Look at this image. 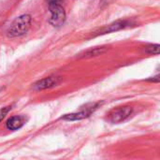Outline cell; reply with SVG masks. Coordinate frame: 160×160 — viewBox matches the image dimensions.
I'll return each instance as SVG.
<instances>
[{"label":"cell","mask_w":160,"mask_h":160,"mask_svg":"<svg viewBox=\"0 0 160 160\" xmlns=\"http://www.w3.org/2000/svg\"><path fill=\"white\" fill-rule=\"evenodd\" d=\"M31 25V16L24 14L16 18L8 29V36L10 38L20 37L24 35L30 28Z\"/></svg>","instance_id":"6da1fadb"},{"label":"cell","mask_w":160,"mask_h":160,"mask_svg":"<svg viewBox=\"0 0 160 160\" xmlns=\"http://www.w3.org/2000/svg\"><path fill=\"white\" fill-rule=\"evenodd\" d=\"M51 11L50 23L55 27L61 26L66 20V12L61 6V4H52L49 5Z\"/></svg>","instance_id":"7a4b0ae2"},{"label":"cell","mask_w":160,"mask_h":160,"mask_svg":"<svg viewBox=\"0 0 160 160\" xmlns=\"http://www.w3.org/2000/svg\"><path fill=\"white\" fill-rule=\"evenodd\" d=\"M132 112V108L129 106L120 107L112 110L109 114V120L113 124H118L124 122Z\"/></svg>","instance_id":"3957f363"},{"label":"cell","mask_w":160,"mask_h":160,"mask_svg":"<svg viewBox=\"0 0 160 160\" xmlns=\"http://www.w3.org/2000/svg\"><path fill=\"white\" fill-rule=\"evenodd\" d=\"M97 105L93 104L91 105V107L86 108L83 111H81L79 112H73V113H69V114H66L65 116L62 117V119L64 120H68V121H76V120H81V119H84L88 116H90V114L94 112V110L96 109Z\"/></svg>","instance_id":"277c9868"},{"label":"cell","mask_w":160,"mask_h":160,"mask_svg":"<svg viewBox=\"0 0 160 160\" xmlns=\"http://www.w3.org/2000/svg\"><path fill=\"white\" fill-rule=\"evenodd\" d=\"M60 82V79L58 77H47L40 81H38L37 83L34 84V88L36 90H44L47 88H51L52 86H55Z\"/></svg>","instance_id":"5b68a950"},{"label":"cell","mask_w":160,"mask_h":160,"mask_svg":"<svg viewBox=\"0 0 160 160\" xmlns=\"http://www.w3.org/2000/svg\"><path fill=\"white\" fill-rule=\"evenodd\" d=\"M24 124V119L22 116H12L7 121V128L9 130H17Z\"/></svg>","instance_id":"8992f818"},{"label":"cell","mask_w":160,"mask_h":160,"mask_svg":"<svg viewBox=\"0 0 160 160\" xmlns=\"http://www.w3.org/2000/svg\"><path fill=\"white\" fill-rule=\"evenodd\" d=\"M126 22H116L111 25H109V28L106 29L105 32H112V31H116V30H119L121 28H124L126 26Z\"/></svg>","instance_id":"52a82bcc"},{"label":"cell","mask_w":160,"mask_h":160,"mask_svg":"<svg viewBox=\"0 0 160 160\" xmlns=\"http://www.w3.org/2000/svg\"><path fill=\"white\" fill-rule=\"evenodd\" d=\"M159 48L160 46L158 44H155V45H151L149 47H147L146 52L150 54H158L159 53Z\"/></svg>","instance_id":"ba28073f"},{"label":"cell","mask_w":160,"mask_h":160,"mask_svg":"<svg viewBox=\"0 0 160 160\" xmlns=\"http://www.w3.org/2000/svg\"><path fill=\"white\" fill-rule=\"evenodd\" d=\"M10 109H11L10 107H6V108L2 109V110L0 111V122L4 119V117L6 116V114L8 112V111H9Z\"/></svg>","instance_id":"9c48e42d"},{"label":"cell","mask_w":160,"mask_h":160,"mask_svg":"<svg viewBox=\"0 0 160 160\" xmlns=\"http://www.w3.org/2000/svg\"><path fill=\"white\" fill-rule=\"evenodd\" d=\"M62 1L63 0H47L49 5H52V4H61Z\"/></svg>","instance_id":"30bf717a"},{"label":"cell","mask_w":160,"mask_h":160,"mask_svg":"<svg viewBox=\"0 0 160 160\" xmlns=\"http://www.w3.org/2000/svg\"><path fill=\"white\" fill-rule=\"evenodd\" d=\"M103 2H107V1H109V0H102Z\"/></svg>","instance_id":"8fae6325"}]
</instances>
